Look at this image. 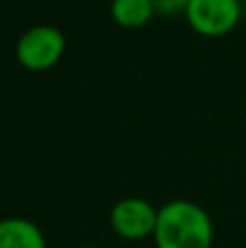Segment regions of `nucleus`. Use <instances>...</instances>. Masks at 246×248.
<instances>
[{"instance_id":"2","label":"nucleus","mask_w":246,"mask_h":248,"mask_svg":"<svg viewBox=\"0 0 246 248\" xmlns=\"http://www.w3.org/2000/svg\"><path fill=\"white\" fill-rule=\"evenodd\" d=\"M65 52V35L52 24H37L17 37L15 59L29 72H48Z\"/></svg>"},{"instance_id":"5","label":"nucleus","mask_w":246,"mask_h":248,"mask_svg":"<svg viewBox=\"0 0 246 248\" xmlns=\"http://www.w3.org/2000/svg\"><path fill=\"white\" fill-rule=\"evenodd\" d=\"M0 248H48L42 229L29 218L0 220Z\"/></svg>"},{"instance_id":"8","label":"nucleus","mask_w":246,"mask_h":248,"mask_svg":"<svg viewBox=\"0 0 246 248\" xmlns=\"http://www.w3.org/2000/svg\"><path fill=\"white\" fill-rule=\"evenodd\" d=\"M87 248H98V246H87Z\"/></svg>"},{"instance_id":"6","label":"nucleus","mask_w":246,"mask_h":248,"mask_svg":"<svg viewBox=\"0 0 246 248\" xmlns=\"http://www.w3.org/2000/svg\"><path fill=\"white\" fill-rule=\"evenodd\" d=\"M111 20L122 29H142L157 16L153 0H111Z\"/></svg>"},{"instance_id":"7","label":"nucleus","mask_w":246,"mask_h":248,"mask_svg":"<svg viewBox=\"0 0 246 248\" xmlns=\"http://www.w3.org/2000/svg\"><path fill=\"white\" fill-rule=\"evenodd\" d=\"M155 2V11L161 17H177V16H185L187 7L192 0H153Z\"/></svg>"},{"instance_id":"3","label":"nucleus","mask_w":246,"mask_h":248,"mask_svg":"<svg viewBox=\"0 0 246 248\" xmlns=\"http://www.w3.org/2000/svg\"><path fill=\"white\" fill-rule=\"evenodd\" d=\"M183 17L200 37H225L242 20V2L240 0H192Z\"/></svg>"},{"instance_id":"4","label":"nucleus","mask_w":246,"mask_h":248,"mask_svg":"<svg viewBox=\"0 0 246 248\" xmlns=\"http://www.w3.org/2000/svg\"><path fill=\"white\" fill-rule=\"evenodd\" d=\"M157 211L159 209H155L153 202H148L146 198L126 196L111 207L109 222H111L113 233L122 240H146V237H153V233H155Z\"/></svg>"},{"instance_id":"1","label":"nucleus","mask_w":246,"mask_h":248,"mask_svg":"<svg viewBox=\"0 0 246 248\" xmlns=\"http://www.w3.org/2000/svg\"><path fill=\"white\" fill-rule=\"evenodd\" d=\"M153 240L157 248H212L214 222L200 205L174 198L157 211Z\"/></svg>"}]
</instances>
